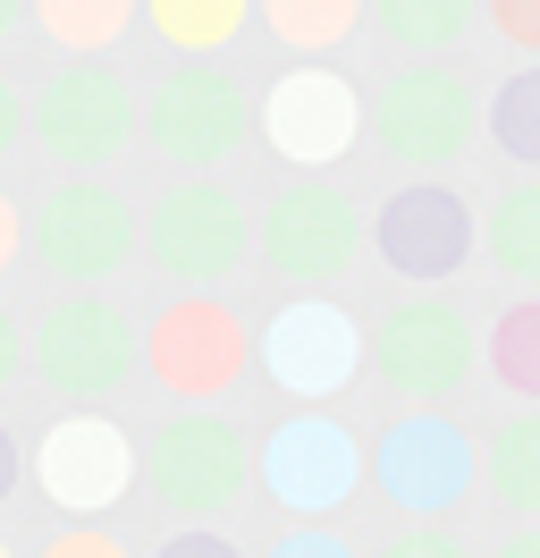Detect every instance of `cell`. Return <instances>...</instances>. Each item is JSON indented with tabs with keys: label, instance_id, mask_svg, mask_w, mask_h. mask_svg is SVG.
I'll return each mask as SVG.
<instances>
[{
	"label": "cell",
	"instance_id": "cell-1",
	"mask_svg": "<svg viewBox=\"0 0 540 558\" xmlns=\"http://www.w3.org/2000/svg\"><path fill=\"white\" fill-rule=\"evenodd\" d=\"M34 373L51 398L68 407H101V398H119L135 381V364H144V339H135V314L119 296H101V288H68L51 314L34 322Z\"/></svg>",
	"mask_w": 540,
	"mask_h": 558
},
{
	"label": "cell",
	"instance_id": "cell-2",
	"mask_svg": "<svg viewBox=\"0 0 540 558\" xmlns=\"http://www.w3.org/2000/svg\"><path fill=\"white\" fill-rule=\"evenodd\" d=\"M472 364H481L472 314L456 296H439V288L389 305L380 330L364 339V373L389 389V398H405V407H447V398L472 381Z\"/></svg>",
	"mask_w": 540,
	"mask_h": 558
},
{
	"label": "cell",
	"instance_id": "cell-3",
	"mask_svg": "<svg viewBox=\"0 0 540 558\" xmlns=\"http://www.w3.org/2000/svg\"><path fill=\"white\" fill-rule=\"evenodd\" d=\"M144 373L152 389H169L177 407H220L245 373H254V330L236 314L229 296H211V288H186V296H169L152 330H144Z\"/></svg>",
	"mask_w": 540,
	"mask_h": 558
},
{
	"label": "cell",
	"instance_id": "cell-4",
	"mask_svg": "<svg viewBox=\"0 0 540 558\" xmlns=\"http://www.w3.org/2000/svg\"><path fill=\"white\" fill-rule=\"evenodd\" d=\"M254 483V440L211 407H177L169 423H152L144 440V490L161 499L177 524H211L220 508H236Z\"/></svg>",
	"mask_w": 540,
	"mask_h": 558
},
{
	"label": "cell",
	"instance_id": "cell-5",
	"mask_svg": "<svg viewBox=\"0 0 540 558\" xmlns=\"http://www.w3.org/2000/svg\"><path fill=\"white\" fill-rule=\"evenodd\" d=\"M26 474H34V490H42L60 517L101 524L110 508H127L135 474H144V449H135V440L101 415V407H68V415L42 423Z\"/></svg>",
	"mask_w": 540,
	"mask_h": 558
},
{
	"label": "cell",
	"instance_id": "cell-6",
	"mask_svg": "<svg viewBox=\"0 0 540 558\" xmlns=\"http://www.w3.org/2000/svg\"><path fill=\"white\" fill-rule=\"evenodd\" d=\"M472 465H481V457H472V432L456 415H439V407H405V415L371 440V483L414 524L456 517L472 499Z\"/></svg>",
	"mask_w": 540,
	"mask_h": 558
},
{
	"label": "cell",
	"instance_id": "cell-7",
	"mask_svg": "<svg viewBox=\"0 0 540 558\" xmlns=\"http://www.w3.org/2000/svg\"><path fill=\"white\" fill-rule=\"evenodd\" d=\"M472 85L456 69H439V60H414V69H397L380 94H371V119L364 136L397 161V170H422L439 178L447 161H465L472 153Z\"/></svg>",
	"mask_w": 540,
	"mask_h": 558
},
{
	"label": "cell",
	"instance_id": "cell-8",
	"mask_svg": "<svg viewBox=\"0 0 540 558\" xmlns=\"http://www.w3.org/2000/svg\"><path fill=\"white\" fill-rule=\"evenodd\" d=\"M254 474H262V490L287 508V517L321 524V517H338V508L364 490L371 449H364V440H355L338 415L304 407V415H287V423L262 440V449H254Z\"/></svg>",
	"mask_w": 540,
	"mask_h": 558
},
{
	"label": "cell",
	"instance_id": "cell-9",
	"mask_svg": "<svg viewBox=\"0 0 540 558\" xmlns=\"http://www.w3.org/2000/svg\"><path fill=\"white\" fill-rule=\"evenodd\" d=\"M364 322L346 314L338 296H287L270 330L254 339V364L270 373V389H287L296 407H330L338 389L364 373Z\"/></svg>",
	"mask_w": 540,
	"mask_h": 558
},
{
	"label": "cell",
	"instance_id": "cell-10",
	"mask_svg": "<svg viewBox=\"0 0 540 558\" xmlns=\"http://www.w3.org/2000/svg\"><path fill=\"white\" fill-rule=\"evenodd\" d=\"M371 254L405 288H439L472 263V204L439 178H405L397 195L371 204Z\"/></svg>",
	"mask_w": 540,
	"mask_h": 558
},
{
	"label": "cell",
	"instance_id": "cell-11",
	"mask_svg": "<svg viewBox=\"0 0 540 558\" xmlns=\"http://www.w3.org/2000/svg\"><path fill=\"white\" fill-rule=\"evenodd\" d=\"M135 136V94L119 69L101 60H68L42 94H34V144L60 161V170H101L119 161Z\"/></svg>",
	"mask_w": 540,
	"mask_h": 558
},
{
	"label": "cell",
	"instance_id": "cell-12",
	"mask_svg": "<svg viewBox=\"0 0 540 558\" xmlns=\"http://www.w3.org/2000/svg\"><path fill=\"white\" fill-rule=\"evenodd\" d=\"M364 119H371V102L338 69H287L262 94V110H254L262 144L287 170H338V161L364 144Z\"/></svg>",
	"mask_w": 540,
	"mask_h": 558
},
{
	"label": "cell",
	"instance_id": "cell-13",
	"mask_svg": "<svg viewBox=\"0 0 540 558\" xmlns=\"http://www.w3.org/2000/svg\"><path fill=\"white\" fill-rule=\"evenodd\" d=\"M26 254L42 263L51 279H101L119 271L135 254V211L119 186H101V178H68L51 186L26 220Z\"/></svg>",
	"mask_w": 540,
	"mask_h": 558
},
{
	"label": "cell",
	"instance_id": "cell-14",
	"mask_svg": "<svg viewBox=\"0 0 540 558\" xmlns=\"http://www.w3.org/2000/svg\"><path fill=\"white\" fill-rule=\"evenodd\" d=\"M144 245H152V263H161L177 288H211V279H229L245 254H254V220L236 204L229 186H211V178H186V186H169L152 220H144Z\"/></svg>",
	"mask_w": 540,
	"mask_h": 558
},
{
	"label": "cell",
	"instance_id": "cell-15",
	"mask_svg": "<svg viewBox=\"0 0 540 558\" xmlns=\"http://www.w3.org/2000/svg\"><path fill=\"white\" fill-rule=\"evenodd\" d=\"M144 128H152V144H161L177 170H220L236 144H245V128H254V102L236 94L229 69L186 60V69H169L161 94L144 102Z\"/></svg>",
	"mask_w": 540,
	"mask_h": 558
},
{
	"label": "cell",
	"instance_id": "cell-16",
	"mask_svg": "<svg viewBox=\"0 0 540 558\" xmlns=\"http://www.w3.org/2000/svg\"><path fill=\"white\" fill-rule=\"evenodd\" d=\"M364 211L338 195L321 170H304L287 195H270V220L254 229V245H262L279 271H296V279H338L346 263H355V245H364Z\"/></svg>",
	"mask_w": 540,
	"mask_h": 558
},
{
	"label": "cell",
	"instance_id": "cell-17",
	"mask_svg": "<svg viewBox=\"0 0 540 558\" xmlns=\"http://www.w3.org/2000/svg\"><path fill=\"white\" fill-rule=\"evenodd\" d=\"M481 483H490V499H499L506 517L540 524V407L506 415L499 432L481 440Z\"/></svg>",
	"mask_w": 540,
	"mask_h": 558
},
{
	"label": "cell",
	"instance_id": "cell-18",
	"mask_svg": "<svg viewBox=\"0 0 540 558\" xmlns=\"http://www.w3.org/2000/svg\"><path fill=\"white\" fill-rule=\"evenodd\" d=\"M364 17L380 26L389 51H405V60H447V51L472 35L481 0H371Z\"/></svg>",
	"mask_w": 540,
	"mask_h": 558
},
{
	"label": "cell",
	"instance_id": "cell-19",
	"mask_svg": "<svg viewBox=\"0 0 540 558\" xmlns=\"http://www.w3.org/2000/svg\"><path fill=\"white\" fill-rule=\"evenodd\" d=\"M481 245H490V263H499L506 279L540 288V170H524L506 195H490V211H481Z\"/></svg>",
	"mask_w": 540,
	"mask_h": 558
},
{
	"label": "cell",
	"instance_id": "cell-20",
	"mask_svg": "<svg viewBox=\"0 0 540 558\" xmlns=\"http://www.w3.org/2000/svg\"><path fill=\"white\" fill-rule=\"evenodd\" d=\"M481 364H490V381H499L515 407H540V288L515 296V305H499L490 339H481Z\"/></svg>",
	"mask_w": 540,
	"mask_h": 558
},
{
	"label": "cell",
	"instance_id": "cell-21",
	"mask_svg": "<svg viewBox=\"0 0 540 558\" xmlns=\"http://www.w3.org/2000/svg\"><path fill=\"white\" fill-rule=\"evenodd\" d=\"M245 17H254V0H144V26H152L169 51H186V60L229 51V43L245 35Z\"/></svg>",
	"mask_w": 540,
	"mask_h": 558
},
{
	"label": "cell",
	"instance_id": "cell-22",
	"mask_svg": "<svg viewBox=\"0 0 540 558\" xmlns=\"http://www.w3.org/2000/svg\"><path fill=\"white\" fill-rule=\"evenodd\" d=\"M26 9L68 60H101V51L135 26V0H26Z\"/></svg>",
	"mask_w": 540,
	"mask_h": 558
},
{
	"label": "cell",
	"instance_id": "cell-23",
	"mask_svg": "<svg viewBox=\"0 0 540 558\" xmlns=\"http://www.w3.org/2000/svg\"><path fill=\"white\" fill-rule=\"evenodd\" d=\"M262 9V26L287 51H304V60H321V51H338V43L364 26V9L371 0H254Z\"/></svg>",
	"mask_w": 540,
	"mask_h": 558
},
{
	"label": "cell",
	"instance_id": "cell-24",
	"mask_svg": "<svg viewBox=\"0 0 540 558\" xmlns=\"http://www.w3.org/2000/svg\"><path fill=\"white\" fill-rule=\"evenodd\" d=\"M481 128H490V144H499L515 170H540V60L515 69L499 94L481 102Z\"/></svg>",
	"mask_w": 540,
	"mask_h": 558
},
{
	"label": "cell",
	"instance_id": "cell-25",
	"mask_svg": "<svg viewBox=\"0 0 540 558\" xmlns=\"http://www.w3.org/2000/svg\"><path fill=\"white\" fill-rule=\"evenodd\" d=\"M481 17H490V35H499L506 51L540 60V0H481Z\"/></svg>",
	"mask_w": 540,
	"mask_h": 558
},
{
	"label": "cell",
	"instance_id": "cell-26",
	"mask_svg": "<svg viewBox=\"0 0 540 558\" xmlns=\"http://www.w3.org/2000/svg\"><path fill=\"white\" fill-rule=\"evenodd\" d=\"M42 558H127V542H119V533H101V524H76V517H68V533H51Z\"/></svg>",
	"mask_w": 540,
	"mask_h": 558
},
{
	"label": "cell",
	"instance_id": "cell-27",
	"mask_svg": "<svg viewBox=\"0 0 540 558\" xmlns=\"http://www.w3.org/2000/svg\"><path fill=\"white\" fill-rule=\"evenodd\" d=\"M380 558H472L447 524H405L397 542H380Z\"/></svg>",
	"mask_w": 540,
	"mask_h": 558
},
{
	"label": "cell",
	"instance_id": "cell-28",
	"mask_svg": "<svg viewBox=\"0 0 540 558\" xmlns=\"http://www.w3.org/2000/svg\"><path fill=\"white\" fill-rule=\"evenodd\" d=\"M152 558H245V550H236L229 533H211V524H177V533H169Z\"/></svg>",
	"mask_w": 540,
	"mask_h": 558
},
{
	"label": "cell",
	"instance_id": "cell-29",
	"mask_svg": "<svg viewBox=\"0 0 540 558\" xmlns=\"http://www.w3.org/2000/svg\"><path fill=\"white\" fill-rule=\"evenodd\" d=\"M270 558H355V550L338 542L330 524H304V533H287V542H279V550H270Z\"/></svg>",
	"mask_w": 540,
	"mask_h": 558
},
{
	"label": "cell",
	"instance_id": "cell-30",
	"mask_svg": "<svg viewBox=\"0 0 540 558\" xmlns=\"http://www.w3.org/2000/svg\"><path fill=\"white\" fill-rule=\"evenodd\" d=\"M17 254H26V211H17L9 195H0V271H9Z\"/></svg>",
	"mask_w": 540,
	"mask_h": 558
},
{
	"label": "cell",
	"instance_id": "cell-31",
	"mask_svg": "<svg viewBox=\"0 0 540 558\" xmlns=\"http://www.w3.org/2000/svg\"><path fill=\"white\" fill-rule=\"evenodd\" d=\"M26 136V102L9 94V76H0V161H9V144Z\"/></svg>",
	"mask_w": 540,
	"mask_h": 558
},
{
	"label": "cell",
	"instance_id": "cell-32",
	"mask_svg": "<svg viewBox=\"0 0 540 558\" xmlns=\"http://www.w3.org/2000/svg\"><path fill=\"white\" fill-rule=\"evenodd\" d=\"M17 364H26V339H17V322H9V305H0V389L17 381Z\"/></svg>",
	"mask_w": 540,
	"mask_h": 558
},
{
	"label": "cell",
	"instance_id": "cell-33",
	"mask_svg": "<svg viewBox=\"0 0 540 558\" xmlns=\"http://www.w3.org/2000/svg\"><path fill=\"white\" fill-rule=\"evenodd\" d=\"M490 558H540V524H515V533H506Z\"/></svg>",
	"mask_w": 540,
	"mask_h": 558
},
{
	"label": "cell",
	"instance_id": "cell-34",
	"mask_svg": "<svg viewBox=\"0 0 540 558\" xmlns=\"http://www.w3.org/2000/svg\"><path fill=\"white\" fill-rule=\"evenodd\" d=\"M17 474H26V457H17V440H9V423H0V499L17 490Z\"/></svg>",
	"mask_w": 540,
	"mask_h": 558
},
{
	"label": "cell",
	"instance_id": "cell-35",
	"mask_svg": "<svg viewBox=\"0 0 540 558\" xmlns=\"http://www.w3.org/2000/svg\"><path fill=\"white\" fill-rule=\"evenodd\" d=\"M17 9H26V0H0V35H9V26H17Z\"/></svg>",
	"mask_w": 540,
	"mask_h": 558
},
{
	"label": "cell",
	"instance_id": "cell-36",
	"mask_svg": "<svg viewBox=\"0 0 540 558\" xmlns=\"http://www.w3.org/2000/svg\"><path fill=\"white\" fill-rule=\"evenodd\" d=\"M0 558H17V550H9V542H0Z\"/></svg>",
	"mask_w": 540,
	"mask_h": 558
}]
</instances>
